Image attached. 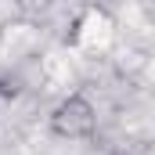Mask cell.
I'll list each match as a JSON object with an SVG mask.
<instances>
[{
    "instance_id": "obj_1",
    "label": "cell",
    "mask_w": 155,
    "mask_h": 155,
    "mask_svg": "<svg viewBox=\"0 0 155 155\" xmlns=\"http://www.w3.org/2000/svg\"><path fill=\"white\" fill-rule=\"evenodd\" d=\"M47 126H51V134L61 137V141H87V137L94 134V126H97V112H94V105H90L83 94H69L65 101H58V105L51 108Z\"/></svg>"
}]
</instances>
